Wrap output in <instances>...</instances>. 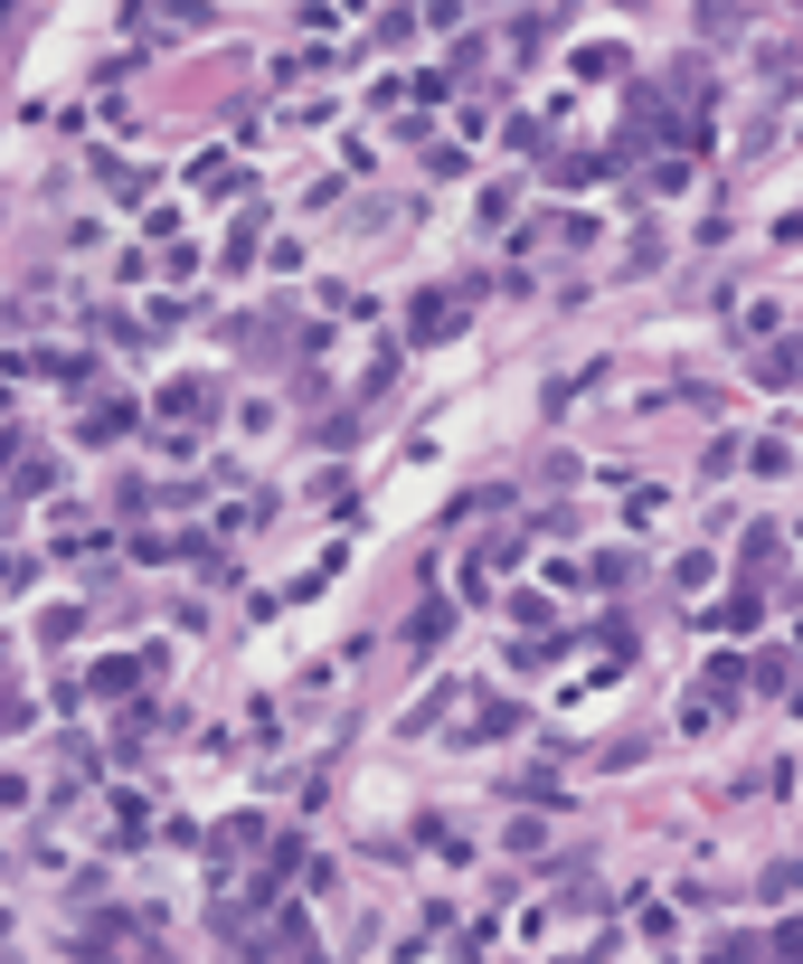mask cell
<instances>
[{
  "instance_id": "obj_8",
  "label": "cell",
  "mask_w": 803,
  "mask_h": 964,
  "mask_svg": "<svg viewBox=\"0 0 803 964\" xmlns=\"http://www.w3.org/2000/svg\"><path fill=\"white\" fill-rule=\"evenodd\" d=\"M747 682H756V690H784V682H794V662L766 653V662H747Z\"/></svg>"
},
{
  "instance_id": "obj_9",
  "label": "cell",
  "mask_w": 803,
  "mask_h": 964,
  "mask_svg": "<svg viewBox=\"0 0 803 964\" xmlns=\"http://www.w3.org/2000/svg\"><path fill=\"white\" fill-rule=\"evenodd\" d=\"M47 483H57V464H47V454H38V464H20V483H10V492H20V501H38Z\"/></svg>"
},
{
  "instance_id": "obj_4",
  "label": "cell",
  "mask_w": 803,
  "mask_h": 964,
  "mask_svg": "<svg viewBox=\"0 0 803 964\" xmlns=\"http://www.w3.org/2000/svg\"><path fill=\"white\" fill-rule=\"evenodd\" d=\"M123 425H133V398H104V407H94L86 425H76V435H86V445H114Z\"/></svg>"
},
{
  "instance_id": "obj_2",
  "label": "cell",
  "mask_w": 803,
  "mask_h": 964,
  "mask_svg": "<svg viewBox=\"0 0 803 964\" xmlns=\"http://www.w3.org/2000/svg\"><path fill=\"white\" fill-rule=\"evenodd\" d=\"M189 180H199V189H209V199H246V170H236V162H227V152H209V162H199V170H189Z\"/></svg>"
},
{
  "instance_id": "obj_1",
  "label": "cell",
  "mask_w": 803,
  "mask_h": 964,
  "mask_svg": "<svg viewBox=\"0 0 803 964\" xmlns=\"http://www.w3.org/2000/svg\"><path fill=\"white\" fill-rule=\"evenodd\" d=\"M152 407H161V425H199V417H209V388H199V378H170Z\"/></svg>"
},
{
  "instance_id": "obj_5",
  "label": "cell",
  "mask_w": 803,
  "mask_h": 964,
  "mask_svg": "<svg viewBox=\"0 0 803 964\" xmlns=\"http://www.w3.org/2000/svg\"><path fill=\"white\" fill-rule=\"evenodd\" d=\"M548 29H558V10H520V20H511V47H520V57H539Z\"/></svg>"
},
{
  "instance_id": "obj_3",
  "label": "cell",
  "mask_w": 803,
  "mask_h": 964,
  "mask_svg": "<svg viewBox=\"0 0 803 964\" xmlns=\"http://www.w3.org/2000/svg\"><path fill=\"white\" fill-rule=\"evenodd\" d=\"M501 795H511V804H567V785L548 776V766H520V776L501 785Z\"/></svg>"
},
{
  "instance_id": "obj_11",
  "label": "cell",
  "mask_w": 803,
  "mask_h": 964,
  "mask_svg": "<svg viewBox=\"0 0 803 964\" xmlns=\"http://www.w3.org/2000/svg\"><path fill=\"white\" fill-rule=\"evenodd\" d=\"M10 729H29V700H10V690H0V738Z\"/></svg>"
},
{
  "instance_id": "obj_10",
  "label": "cell",
  "mask_w": 803,
  "mask_h": 964,
  "mask_svg": "<svg viewBox=\"0 0 803 964\" xmlns=\"http://www.w3.org/2000/svg\"><path fill=\"white\" fill-rule=\"evenodd\" d=\"M29 577H38V558H10L0 549V587H29Z\"/></svg>"
},
{
  "instance_id": "obj_6",
  "label": "cell",
  "mask_w": 803,
  "mask_h": 964,
  "mask_svg": "<svg viewBox=\"0 0 803 964\" xmlns=\"http://www.w3.org/2000/svg\"><path fill=\"white\" fill-rule=\"evenodd\" d=\"M756 369H766V388H794V341H766V359H756Z\"/></svg>"
},
{
  "instance_id": "obj_7",
  "label": "cell",
  "mask_w": 803,
  "mask_h": 964,
  "mask_svg": "<svg viewBox=\"0 0 803 964\" xmlns=\"http://www.w3.org/2000/svg\"><path fill=\"white\" fill-rule=\"evenodd\" d=\"M776 549H784V530H747V558H737V567L756 577V567H776Z\"/></svg>"
}]
</instances>
